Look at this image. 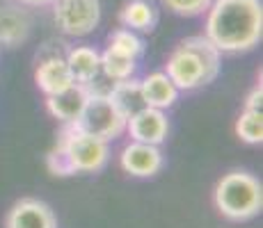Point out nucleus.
<instances>
[{
	"label": "nucleus",
	"instance_id": "dca6fc26",
	"mask_svg": "<svg viewBox=\"0 0 263 228\" xmlns=\"http://www.w3.org/2000/svg\"><path fill=\"white\" fill-rule=\"evenodd\" d=\"M108 98L126 121H128L135 112H140L142 108H146L142 87H140V82H135V80H130V78L112 82V87L108 91Z\"/></svg>",
	"mask_w": 263,
	"mask_h": 228
},
{
	"label": "nucleus",
	"instance_id": "1a4fd4ad",
	"mask_svg": "<svg viewBox=\"0 0 263 228\" xmlns=\"http://www.w3.org/2000/svg\"><path fill=\"white\" fill-rule=\"evenodd\" d=\"M163 167V153L158 146L144 144V141H130L121 151V169L138 178H149L156 176Z\"/></svg>",
	"mask_w": 263,
	"mask_h": 228
},
{
	"label": "nucleus",
	"instance_id": "f8f14e48",
	"mask_svg": "<svg viewBox=\"0 0 263 228\" xmlns=\"http://www.w3.org/2000/svg\"><path fill=\"white\" fill-rule=\"evenodd\" d=\"M30 28H32V21L25 9L14 7V5L0 7V46L14 48L23 44L30 37Z\"/></svg>",
	"mask_w": 263,
	"mask_h": 228
},
{
	"label": "nucleus",
	"instance_id": "aec40b11",
	"mask_svg": "<svg viewBox=\"0 0 263 228\" xmlns=\"http://www.w3.org/2000/svg\"><path fill=\"white\" fill-rule=\"evenodd\" d=\"M163 3L170 12L179 16H199L211 7L213 0H163Z\"/></svg>",
	"mask_w": 263,
	"mask_h": 228
},
{
	"label": "nucleus",
	"instance_id": "f257e3e1",
	"mask_svg": "<svg viewBox=\"0 0 263 228\" xmlns=\"http://www.w3.org/2000/svg\"><path fill=\"white\" fill-rule=\"evenodd\" d=\"M206 12H209V16H206L204 37L220 53H245L261 42V0H213Z\"/></svg>",
	"mask_w": 263,
	"mask_h": 228
},
{
	"label": "nucleus",
	"instance_id": "412c9836",
	"mask_svg": "<svg viewBox=\"0 0 263 228\" xmlns=\"http://www.w3.org/2000/svg\"><path fill=\"white\" fill-rule=\"evenodd\" d=\"M46 167H48V171L53 176H73L71 162H69L67 153H64V149L60 144L46 155Z\"/></svg>",
	"mask_w": 263,
	"mask_h": 228
},
{
	"label": "nucleus",
	"instance_id": "9b49d317",
	"mask_svg": "<svg viewBox=\"0 0 263 228\" xmlns=\"http://www.w3.org/2000/svg\"><path fill=\"white\" fill-rule=\"evenodd\" d=\"M87 98H89L87 85L73 82L67 89L58 91V94H50L46 98V108L62 123H73L80 116V112L85 110V105H87Z\"/></svg>",
	"mask_w": 263,
	"mask_h": 228
},
{
	"label": "nucleus",
	"instance_id": "7ed1b4c3",
	"mask_svg": "<svg viewBox=\"0 0 263 228\" xmlns=\"http://www.w3.org/2000/svg\"><path fill=\"white\" fill-rule=\"evenodd\" d=\"M215 205L227 219L247 221L263 208V187L259 178L245 171H231L215 185Z\"/></svg>",
	"mask_w": 263,
	"mask_h": 228
},
{
	"label": "nucleus",
	"instance_id": "423d86ee",
	"mask_svg": "<svg viewBox=\"0 0 263 228\" xmlns=\"http://www.w3.org/2000/svg\"><path fill=\"white\" fill-rule=\"evenodd\" d=\"M55 25L67 37H85L101 21L99 0H53Z\"/></svg>",
	"mask_w": 263,
	"mask_h": 228
},
{
	"label": "nucleus",
	"instance_id": "39448f33",
	"mask_svg": "<svg viewBox=\"0 0 263 228\" xmlns=\"http://www.w3.org/2000/svg\"><path fill=\"white\" fill-rule=\"evenodd\" d=\"M73 126L108 141L119 137L126 130V119L110 103L108 94H89L87 105H85V110L80 112L78 119L73 121Z\"/></svg>",
	"mask_w": 263,
	"mask_h": 228
},
{
	"label": "nucleus",
	"instance_id": "4be33fe9",
	"mask_svg": "<svg viewBox=\"0 0 263 228\" xmlns=\"http://www.w3.org/2000/svg\"><path fill=\"white\" fill-rule=\"evenodd\" d=\"M261 105H263V87H261V82H259L254 89H252V94L247 96L245 110H261Z\"/></svg>",
	"mask_w": 263,
	"mask_h": 228
},
{
	"label": "nucleus",
	"instance_id": "f03ea898",
	"mask_svg": "<svg viewBox=\"0 0 263 228\" xmlns=\"http://www.w3.org/2000/svg\"><path fill=\"white\" fill-rule=\"evenodd\" d=\"M165 73L176 89H197L211 85L220 73V50L206 37H188L170 55Z\"/></svg>",
	"mask_w": 263,
	"mask_h": 228
},
{
	"label": "nucleus",
	"instance_id": "a211bd4d",
	"mask_svg": "<svg viewBox=\"0 0 263 228\" xmlns=\"http://www.w3.org/2000/svg\"><path fill=\"white\" fill-rule=\"evenodd\" d=\"M236 133L247 144H261L263 141V114L261 110H245L236 121Z\"/></svg>",
	"mask_w": 263,
	"mask_h": 228
},
{
	"label": "nucleus",
	"instance_id": "9d476101",
	"mask_svg": "<svg viewBox=\"0 0 263 228\" xmlns=\"http://www.w3.org/2000/svg\"><path fill=\"white\" fill-rule=\"evenodd\" d=\"M5 228H58V219L44 201L21 199L7 212Z\"/></svg>",
	"mask_w": 263,
	"mask_h": 228
},
{
	"label": "nucleus",
	"instance_id": "f3484780",
	"mask_svg": "<svg viewBox=\"0 0 263 228\" xmlns=\"http://www.w3.org/2000/svg\"><path fill=\"white\" fill-rule=\"evenodd\" d=\"M138 59L128 57V55H121L112 48H105V53L101 55V73L105 75L112 82H119V80H128L133 78L135 69H138Z\"/></svg>",
	"mask_w": 263,
	"mask_h": 228
},
{
	"label": "nucleus",
	"instance_id": "ddd939ff",
	"mask_svg": "<svg viewBox=\"0 0 263 228\" xmlns=\"http://www.w3.org/2000/svg\"><path fill=\"white\" fill-rule=\"evenodd\" d=\"M64 59H67L73 82L89 85L94 78L101 75V55L89 46H76V48L67 50Z\"/></svg>",
	"mask_w": 263,
	"mask_h": 228
},
{
	"label": "nucleus",
	"instance_id": "4468645a",
	"mask_svg": "<svg viewBox=\"0 0 263 228\" xmlns=\"http://www.w3.org/2000/svg\"><path fill=\"white\" fill-rule=\"evenodd\" d=\"M142 87V96H144V103L149 108H158V110H165V108H172L179 98V89L176 85L170 80L167 73H151L140 82Z\"/></svg>",
	"mask_w": 263,
	"mask_h": 228
},
{
	"label": "nucleus",
	"instance_id": "0eeeda50",
	"mask_svg": "<svg viewBox=\"0 0 263 228\" xmlns=\"http://www.w3.org/2000/svg\"><path fill=\"white\" fill-rule=\"evenodd\" d=\"M46 48L50 53L44 50V53L39 55V67L34 71V82H37V87L42 89L44 94L50 96V94H58V91L67 89L69 85H73V78H71V73H69L67 59L60 53V48L53 50V44H48Z\"/></svg>",
	"mask_w": 263,
	"mask_h": 228
},
{
	"label": "nucleus",
	"instance_id": "2eb2a0df",
	"mask_svg": "<svg viewBox=\"0 0 263 228\" xmlns=\"http://www.w3.org/2000/svg\"><path fill=\"white\" fill-rule=\"evenodd\" d=\"M119 21L128 30L154 32L158 25V7L154 0H128L119 12Z\"/></svg>",
	"mask_w": 263,
	"mask_h": 228
},
{
	"label": "nucleus",
	"instance_id": "20e7f679",
	"mask_svg": "<svg viewBox=\"0 0 263 228\" xmlns=\"http://www.w3.org/2000/svg\"><path fill=\"white\" fill-rule=\"evenodd\" d=\"M58 144L67 153L73 174H94V171H101L110 155L108 141L76 128L73 123H64V128L60 130Z\"/></svg>",
	"mask_w": 263,
	"mask_h": 228
},
{
	"label": "nucleus",
	"instance_id": "6ab92c4d",
	"mask_svg": "<svg viewBox=\"0 0 263 228\" xmlns=\"http://www.w3.org/2000/svg\"><path fill=\"white\" fill-rule=\"evenodd\" d=\"M108 48L117 50V53H121V55H128V57H133V59H138L140 55L144 53L142 39H140L138 34H135L133 30H128V28L115 30V32L110 34V39H108Z\"/></svg>",
	"mask_w": 263,
	"mask_h": 228
},
{
	"label": "nucleus",
	"instance_id": "6e6552de",
	"mask_svg": "<svg viewBox=\"0 0 263 228\" xmlns=\"http://www.w3.org/2000/svg\"><path fill=\"white\" fill-rule=\"evenodd\" d=\"M126 128H128L133 141H144V144H154V146L163 144L170 133L167 116L163 114V110L149 108V105L130 116L126 121Z\"/></svg>",
	"mask_w": 263,
	"mask_h": 228
},
{
	"label": "nucleus",
	"instance_id": "5701e85b",
	"mask_svg": "<svg viewBox=\"0 0 263 228\" xmlns=\"http://www.w3.org/2000/svg\"><path fill=\"white\" fill-rule=\"evenodd\" d=\"M18 3L28 7H44V5H53V0H18Z\"/></svg>",
	"mask_w": 263,
	"mask_h": 228
}]
</instances>
